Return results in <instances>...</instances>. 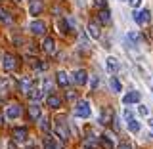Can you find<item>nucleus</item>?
Segmentation results:
<instances>
[{"instance_id": "obj_22", "label": "nucleus", "mask_w": 153, "mask_h": 149, "mask_svg": "<svg viewBox=\"0 0 153 149\" xmlns=\"http://www.w3.org/2000/svg\"><path fill=\"white\" fill-rule=\"evenodd\" d=\"M100 21H102V23H105V25H107V23H111V16H109L107 8H105V10H102V12H100Z\"/></svg>"}, {"instance_id": "obj_16", "label": "nucleus", "mask_w": 153, "mask_h": 149, "mask_svg": "<svg viewBox=\"0 0 153 149\" xmlns=\"http://www.w3.org/2000/svg\"><path fill=\"white\" fill-rule=\"evenodd\" d=\"M27 94H29V98H31L33 102H38V99L42 98V90H40V88H31Z\"/></svg>"}, {"instance_id": "obj_20", "label": "nucleus", "mask_w": 153, "mask_h": 149, "mask_svg": "<svg viewBox=\"0 0 153 149\" xmlns=\"http://www.w3.org/2000/svg\"><path fill=\"white\" fill-rule=\"evenodd\" d=\"M107 69L109 71H119V61H117V57H107Z\"/></svg>"}, {"instance_id": "obj_25", "label": "nucleus", "mask_w": 153, "mask_h": 149, "mask_svg": "<svg viewBox=\"0 0 153 149\" xmlns=\"http://www.w3.org/2000/svg\"><path fill=\"white\" fill-rule=\"evenodd\" d=\"M31 88H33V82L29 79H23L21 82H19V90H23V92H29Z\"/></svg>"}, {"instance_id": "obj_1", "label": "nucleus", "mask_w": 153, "mask_h": 149, "mask_svg": "<svg viewBox=\"0 0 153 149\" xmlns=\"http://www.w3.org/2000/svg\"><path fill=\"white\" fill-rule=\"evenodd\" d=\"M134 19H136V23L138 25H147V23L151 21V12L149 10H138L136 13H134Z\"/></svg>"}, {"instance_id": "obj_7", "label": "nucleus", "mask_w": 153, "mask_h": 149, "mask_svg": "<svg viewBox=\"0 0 153 149\" xmlns=\"http://www.w3.org/2000/svg\"><path fill=\"white\" fill-rule=\"evenodd\" d=\"M138 102H140V92H136V90L128 92L123 98V103H126V105H132V103H138Z\"/></svg>"}, {"instance_id": "obj_6", "label": "nucleus", "mask_w": 153, "mask_h": 149, "mask_svg": "<svg viewBox=\"0 0 153 149\" xmlns=\"http://www.w3.org/2000/svg\"><path fill=\"white\" fill-rule=\"evenodd\" d=\"M6 117L8 119H12V121H16V119H19L21 117V107H19V105H10V107L6 109Z\"/></svg>"}, {"instance_id": "obj_19", "label": "nucleus", "mask_w": 153, "mask_h": 149, "mask_svg": "<svg viewBox=\"0 0 153 149\" xmlns=\"http://www.w3.org/2000/svg\"><path fill=\"white\" fill-rule=\"evenodd\" d=\"M100 143L105 147V149H113V140L105 134V136H100Z\"/></svg>"}, {"instance_id": "obj_5", "label": "nucleus", "mask_w": 153, "mask_h": 149, "mask_svg": "<svg viewBox=\"0 0 153 149\" xmlns=\"http://www.w3.org/2000/svg\"><path fill=\"white\" fill-rule=\"evenodd\" d=\"M42 48H44V52L48 56H54L56 54V40L52 36H46L44 42H42Z\"/></svg>"}, {"instance_id": "obj_37", "label": "nucleus", "mask_w": 153, "mask_h": 149, "mask_svg": "<svg viewBox=\"0 0 153 149\" xmlns=\"http://www.w3.org/2000/svg\"><path fill=\"white\" fill-rule=\"evenodd\" d=\"M0 88H4V80H0Z\"/></svg>"}, {"instance_id": "obj_8", "label": "nucleus", "mask_w": 153, "mask_h": 149, "mask_svg": "<svg viewBox=\"0 0 153 149\" xmlns=\"http://www.w3.org/2000/svg\"><path fill=\"white\" fill-rule=\"evenodd\" d=\"M29 117H31V121L40 119V105H38V102H33V105H29Z\"/></svg>"}, {"instance_id": "obj_3", "label": "nucleus", "mask_w": 153, "mask_h": 149, "mask_svg": "<svg viewBox=\"0 0 153 149\" xmlns=\"http://www.w3.org/2000/svg\"><path fill=\"white\" fill-rule=\"evenodd\" d=\"M56 134L61 138V140H67V136H69V128H67L63 117H59V119H57V122H56Z\"/></svg>"}, {"instance_id": "obj_12", "label": "nucleus", "mask_w": 153, "mask_h": 149, "mask_svg": "<svg viewBox=\"0 0 153 149\" xmlns=\"http://www.w3.org/2000/svg\"><path fill=\"white\" fill-rule=\"evenodd\" d=\"M48 105H50L52 109L61 107V98H59V96H56V94H50V96H48Z\"/></svg>"}, {"instance_id": "obj_29", "label": "nucleus", "mask_w": 153, "mask_h": 149, "mask_svg": "<svg viewBox=\"0 0 153 149\" xmlns=\"http://www.w3.org/2000/svg\"><path fill=\"white\" fill-rule=\"evenodd\" d=\"M76 98V92L75 90H69V92H67V99H75Z\"/></svg>"}, {"instance_id": "obj_17", "label": "nucleus", "mask_w": 153, "mask_h": 149, "mask_svg": "<svg viewBox=\"0 0 153 149\" xmlns=\"http://www.w3.org/2000/svg\"><path fill=\"white\" fill-rule=\"evenodd\" d=\"M138 40H140V35H138V33H128L126 35V42L130 46H138Z\"/></svg>"}, {"instance_id": "obj_38", "label": "nucleus", "mask_w": 153, "mask_h": 149, "mask_svg": "<svg viewBox=\"0 0 153 149\" xmlns=\"http://www.w3.org/2000/svg\"><path fill=\"white\" fill-rule=\"evenodd\" d=\"M10 149H16V145H13V143H10Z\"/></svg>"}, {"instance_id": "obj_30", "label": "nucleus", "mask_w": 153, "mask_h": 149, "mask_svg": "<svg viewBox=\"0 0 153 149\" xmlns=\"http://www.w3.org/2000/svg\"><path fill=\"white\" fill-rule=\"evenodd\" d=\"M117 149H132V147H130V143L123 142V143H119V147H117Z\"/></svg>"}, {"instance_id": "obj_41", "label": "nucleus", "mask_w": 153, "mask_h": 149, "mask_svg": "<svg viewBox=\"0 0 153 149\" xmlns=\"http://www.w3.org/2000/svg\"><path fill=\"white\" fill-rule=\"evenodd\" d=\"M27 149H33V147H27Z\"/></svg>"}, {"instance_id": "obj_24", "label": "nucleus", "mask_w": 153, "mask_h": 149, "mask_svg": "<svg viewBox=\"0 0 153 149\" xmlns=\"http://www.w3.org/2000/svg\"><path fill=\"white\" fill-rule=\"evenodd\" d=\"M42 145H44V149H57V147H56V142H54V138H50V136H46V138H44Z\"/></svg>"}, {"instance_id": "obj_13", "label": "nucleus", "mask_w": 153, "mask_h": 149, "mask_svg": "<svg viewBox=\"0 0 153 149\" xmlns=\"http://www.w3.org/2000/svg\"><path fill=\"white\" fill-rule=\"evenodd\" d=\"M111 121H115V113L109 111V109H103V111H102V121H100V122H102V124H109Z\"/></svg>"}, {"instance_id": "obj_11", "label": "nucleus", "mask_w": 153, "mask_h": 149, "mask_svg": "<svg viewBox=\"0 0 153 149\" xmlns=\"http://www.w3.org/2000/svg\"><path fill=\"white\" fill-rule=\"evenodd\" d=\"M25 140H27V130L25 128H16V130H13V142L23 143Z\"/></svg>"}, {"instance_id": "obj_39", "label": "nucleus", "mask_w": 153, "mask_h": 149, "mask_svg": "<svg viewBox=\"0 0 153 149\" xmlns=\"http://www.w3.org/2000/svg\"><path fill=\"white\" fill-rule=\"evenodd\" d=\"M2 122H4V121H2V115H0V124H2Z\"/></svg>"}, {"instance_id": "obj_23", "label": "nucleus", "mask_w": 153, "mask_h": 149, "mask_svg": "<svg viewBox=\"0 0 153 149\" xmlns=\"http://www.w3.org/2000/svg\"><path fill=\"white\" fill-rule=\"evenodd\" d=\"M109 84H111V90H113V92H121V88H123V86H121V82H119V79H117V76H111Z\"/></svg>"}, {"instance_id": "obj_9", "label": "nucleus", "mask_w": 153, "mask_h": 149, "mask_svg": "<svg viewBox=\"0 0 153 149\" xmlns=\"http://www.w3.org/2000/svg\"><path fill=\"white\" fill-rule=\"evenodd\" d=\"M73 80L76 84H86V80H88V73H86L84 69H79V71H75V76H73Z\"/></svg>"}, {"instance_id": "obj_14", "label": "nucleus", "mask_w": 153, "mask_h": 149, "mask_svg": "<svg viewBox=\"0 0 153 149\" xmlns=\"http://www.w3.org/2000/svg\"><path fill=\"white\" fill-rule=\"evenodd\" d=\"M2 67H4V71H13V67H16V59H13V56H6V57H4Z\"/></svg>"}, {"instance_id": "obj_35", "label": "nucleus", "mask_w": 153, "mask_h": 149, "mask_svg": "<svg viewBox=\"0 0 153 149\" xmlns=\"http://www.w3.org/2000/svg\"><path fill=\"white\" fill-rule=\"evenodd\" d=\"M98 84H100V79H98V76H94V80H92V90H94Z\"/></svg>"}, {"instance_id": "obj_21", "label": "nucleus", "mask_w": 153, "mask_h": 149, "mask_svg": "<svg viewBox=\"0 0 153 149\" xmlns=\"http://www.w3.org/2000/svg\"><path fill=\"white\" fill-rule=\"evenodd\" d=\"M126 124H128V130H130L132 134H138V132H140V122H138V121H134V119H132V121H128Z\"/></svg>"}, {"instance_id": "obj_2", "label": "nucleus", "mask_w": 153, "mask_h": 149, "mask_svg": "<svg viewBox=\"0 0 153 149\" xmlns=\"http://www.w3.org/2000/svg\"><path fill=\"white\" fill-rule=\"evenodd\" d=\"M75 115H76V117H80V119H88L90 115H92L88 102H79V105L75 107Z\"/></svg>"}, {"instance_id": "obj_32", "label": "nucleus", "mask_w": 153, "mask_h": 149, "mask_svg": "<svg viewBox=\"0 0 153 149\" xmlns=\"http://www.w3.org/2000/svg\"><path fill=\"white\" fill-rule=\"evenodd\" d=\"M138 111H140V115H147V113H149V111H147V107H143V105L138 107Z\"/></svg>"}, {"instance_id": "obj_27", "label": "nucleus", "mask_w": 153, "mask_h": 149, "mask_svg": "<svg viewBox=\"0 0 153 149\" xmlns=\"http://www.w3.org/2000/svg\"><path fill=\"white\" fill-rule=\"evenodd\" d=\"M124 119H126V122H128V121H132V111H130L128 107L124 109Z\"/></svg>"}, {"instance_id": "obj_40", "label": "nucleus", "mask_w": 153, "mask_h": 149, "mask_svg": "<svg viewBox=\"0 0 153 149\" xmlns=\"http://www.w3.org/2000/svg\"><path fill=\"white\" fill-rule=\"evenodd\" d=\"M16 2H21V0H16Z\"/></svg>"}, {"instance_id": "obj_33", "label": "nucleus", "mask_w": 153, "mask_h": 149, "mask_svg": "<svg viewBox=\"0 0 153 149\" xmlns=\"http://www.w3.org/2000/svg\"><path fill=\"white\" fill-rule=\"evenodd\" d=\"M140 2H142V0H130V6L132 8H138V6H140Z\"/></svg>"}, {"instance_id": "obj_28", "label": "nucleus", "mask_w": 153, "mask_h": 149, "mask_svg": "<svg viewBox=\"0 0 153 149\" xmlns=\"http://www.w3.org/2000/svg\"><path fill=\"white\" fill-rule=\"evenodd\" d=\"M94 2H96V6H100L102 10H105V4H107L105 0H94Z\"/></svg>"}, {"instance_id": "obj_4", "label": "nucleus", "mask_w": 153, "mask_h": 149, "mask_svg": "<svg viewBox=\"0 0 153 149\" xmlns=\"http://www.w3.org/2000/svg\"><path fill=\"white\" fill-rule=\"evenodd\" d=\"M29 29H31V33L36 35V36H42L46 33V25H44V21H40V19H35V21L29 25Z\"/></svg>"}, {"instance_id": "obj_34", "label": "nucleus", "mask_w": 153, "mask_h": 149, "mask_svg": "<svg viewBox=\"0 0 153 149\" xmlns=\"http://www.w3.org/2000/svg\"><path fill=\"white\" fill-rule=\"evenodd\" d=\"M40 126H42V128H44V130H48V128H50V124H48V121H46V119H44V121H42V122H40Z\"/></svg>"}, {"instance_id": "obj_15", "label": "nucleus", "mask_w": 153, "mask_h": 149, "mask_svg": "<svg viewBox=\"0 0 153 149\" xmlns=\"http://www.w3.org/2000/svg\"><path fill=\"white\" fill-rule=\"evenodd\" d=\"M88 33H90V36L92 38H100V35H102V31H100V25L96 21H92L88 25Z\"/></svg>"}, {"instance_id": "obj_36", "label": "nucleus", "mask_w": 153, "mask_h": 149, "mask_svg": "<svg viewBox=\"0 0 153 149\" xmlns=\"http://www.w3.org/2000/svg\"><path fill=\"white\" fill-rule=\"evenodd\" d=\"M149 126H151V128H153V117H151V119H149Z\"/></svg>"}, {"instance_id": "obj_31", "label": "nucleus", "mask_w": 153, "mask_h": 149, "mask_svg": "<svg viewBox=\"0 0 153 149\" xmlns=\"http://www.w3.org/2000/svg\"><path fill=\"white\" fill-rule=\"evenodd\" d=\"M50 88H52V84H50V80L46 79V80H44V90H46V92H52Z\"/></svg>"}, {"instance_id": "obj_26", "label": "nucleus", "mask_w": 153, "mask_h": 149, "mask_svg": "<svg viewBox=\"0 0 153 149\" xmlns=\"http://www.w3.org/2000/svg\"><path fill=\"white\" fill-rule=\"evenodd\" d=\"M0 21H2V23H12V17H10L4 10H0Z\"/></svg>"}, {"instance_id": "obj_18", "label": "nucleus", "mask_w": 153, "mask_h": 149, "mask_svg": "<svg viewBox=\"0 0 153 149\" xmlns=\"http://www.w3.org/2000/svg\"><path fill=\"white\" fill-rule=\"evenodd\" d=\"M57 82H59V86H63V88L69 84V76H67L65 71H59V73H57Z\"/></svg>"}, {"instance_id": "obj_10", "label": "nucleus", "mask_w": 153, "mask_h": 149, "mask_svg": "<svg viewBox=\"0 0 153 149\" xmlns=\"http://www.w3.org/2000/svg\"><path fill=\"white\" fill-rule=\"evenodd\" d=\"M40 12H42V2H40V0H31V6H29V13L36 17Z\"/></svg>"}]
</instances>
